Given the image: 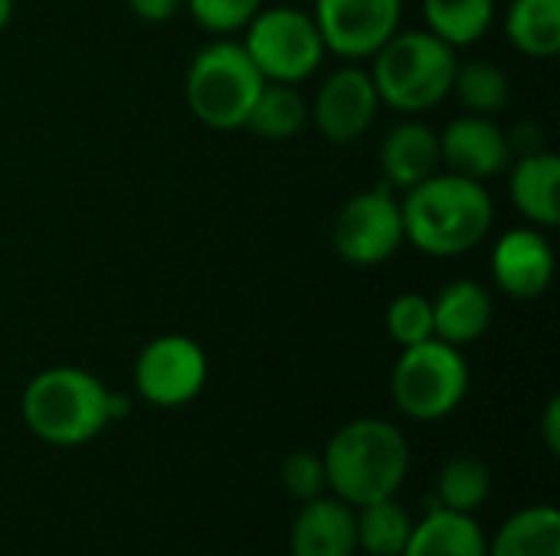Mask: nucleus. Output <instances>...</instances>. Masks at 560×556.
<instances>
[{"label":"nucleus","mask_w":560,"mask_h":556,"mask_svg":"<svg viewBox=\"0 0 560 556\" xmlns=\"http://www.w3.org/2000/svg\"><path fill=\"white\" fill-rule=\"evenodd\" d=\"M489 537L472 514L433 508L413 524L410 541L400 556H486Z\"/></svg>","instance_id":"18"},{"label":"nucleus","mask_w":560,"mask_h":556,"mask_svg":"<svg viewBox=\"0 0 560 556\" xmlns=\"http://www.w3.org/2000/svg\"><path fill=\"white\" fill-rule=\"evenodd\" d=\"M541 429H545V442H548V452L551 456H558L560 452V400H548V410H545V423H541Z\"/></svg>","instance_id":"31"},{"label":"nucleus","mask_w":560,"mask_h":556,"mask_svg":"<svg viewBox=\"0 0 560 556\" xmlns=\"http://www.w3.org/2000/svg\"><path fill=\"white\" fill-rule=\"evenodd\" d=\"M262 85L266 79L253 66L243 43L217 36L190 59L184 75V98L200 125L217 131H236L246 128V118Z\"/></svg>","instance_id":"5"},{"label":"nucleus","mask_w":560,"mask_h":556,"mask_svg":"<svg viewBox=\"0 0 560 556\" xmlns=\"http://www.w3.org/2000/svg\"><path fill=\"white\" fill-rule=\"evenodd\" d=\"M207 374V354L194 338L161 334L148 341L135 360V390L158 410H177L200 397Z\"/></svg>","instance_id":"9"},{"label":"nucleus","mask_w":560,"mask_h":556,"mask_svg":"<svg viewBox=\"0 0 560 556\" xmlns=\"http://www.w3.org/2000/svg\"><path fill=\"white\" fill-rule=\"evenodd\" d=\"M13 0H0V29H7V23L13 20Z\"/></svg>","instance_id":"32"},{"label":"nucleus","mask_w":560,"mask_h":556,"mask_svg":"<svg viewBox=\"0 0 560 556\" xmlns=\"http://www.w3.org/2000/svg\"><path fill=\"white\" fill-rule=\"evenodd\" d=\"M184 7L210 36H233L249 26V20L262 10V0H184Z\"/></svg>","instance_id":"27"},{"label":"nucleus","mask_w":560,"mask_h":556,"mask_svg":"<svg viewBox=\"0 0 560 556\" xmlns=\"http://www.w3.org/2000/svg\"><path fill=\"white\" fill-rule=\"evenodd\" d=\"M282 485L295 501H312L318 495H325V465L322 456L315 452H292L282 462Z\"/></svg>","instance_id":"28"},{"label":"nucleus","mask_w":560,"mask_h":556,"mask_svg":"<svg viewBox=\"0 0 560 556\" xmlns=\"http://www.w3.org/2000/svg\"><path fill=\"white\" fill-rule=\"evenodd\" d=\"M322 465L331 495L351 508H364L397 498L410 472V446L394 423L361 416L331 436Z\"/></svg>","instance_id":"2"},{"label":"nucleus","mask_w":560,"mask_h":556,"mask_svg":"<svg viewBox=\"0 0 560 556\" xmlns=\"http://www.w3.org/2000/svg\"><path fill=\"white\" fill-rule=\"evenodd\" d=\"M377 108H381V98H377L371 72L361 69L358 62H348L322 82L315 102L308 105V118L315 121L325 141L351 144L371 131Z\"/></svg>","instance_id":"11"},{"label":"nucleus","mask_w":560,"mask_h":556,"mask_svg":"<svg viewBox=\"0 0 560 556\" xmlns=\"http://www.w3.org/2000/svg\"><path fill=\"white\" fill-rule=\"evenodd\" d=\"M433 301V338L466 347L479 341L492 324V295L476 279H456L440 288Z\"/></svg>","instance_id":"16"},{"label":"nucleus","mask_w":560,"mask_h":556,"mask_svg":"<svg viewBox=\"0 0 560 556\" xmlns=\"http://www.w3.org/2000/svg\"><path fill=\"white\" fill-rule=\"evenodd\" d=\"M377 161H381L384 184L390 190L404 193L443 167L440 164V134L430 125L407 118L384 134Z\"/></svg>","instance_id":"14"},{"label":"nucleus","mask_w":560,"mask_h":556,"mask_svg":"<svg viewBox=\"0 0 560 556\" xmlns=\"http://www.w3.org/2000/svg\"><path fill=\"white\" fill-rule=\"evenodd\" d=\"M243 49L266 82L285 85L312 79L325 59V43L312 13H302L295 7L259 10L246 26Z\"/></svg>","instance_id":"7"},{"label":"nucleus","mask_w":560,"mask_h":556,"mask_svg":"<svg viewBox=\"0 0 560 556\" xmlns=\"http://www.w3.org/2000/svg\"><path fill=\"white\" fill-rule=\"evenodd\" d=\"M492 279L515 301L541 298L555 282V249L538 226H518L492 246Z\"/></svg>","instance_id":"13"},{"label":"nucleus","mask_w":560,"mask_h":556,"mask_svg":"<svg viewBox=\"0 0 560 556\" xmlns=\"http://www.w3.org/2000/svg\"><path fill=\"white\" fill-rule=\"evenodd\" d=\"M505 33L518 52L555 59L560 52V0H512Z\"/></svg>","instance_id":"20"},{"label":"nucleus","mask_w":560,"mask_h":556,"mask_svg":"<svg viewBox=\"0 0 560 556\" xmlns=\"http://www.w3.org/2000/svg\"><path fill=\"white\" fill-rule=\"evenodd\" d=\"M453 92L469 115H499L509 105V75L489 59H469L456 66Z\"/></svg>","instance_id":"25"},{"label":"nucleus","mask_w":560,"mask_h":556,"mask_svg":"<svg viewBox=\"0 0 560 556\" xmlns=\"http://www.w3.org/2000/svg\"><path fill=\"white\" fill-rule=\"evenodd\" d=\"M404 239L433 259H453L472 252L492 229V193L469 177L436 170L400 200Z\"/></svg>","instance_id":"1"},{"label":"nucleus","mask_w":560,"mask_h":556,"mask_svg":"<svg viewBox=\"0 0 560 556\" xmlns=\"http://www.w3.org/2000/svg\"><path fill=\"white\" fill-rule=\"evenodd\" d=\"M308 121V102L295 85L285 82H266L262 92L253 102V111L246 118V128L262 141H289L295 138Z\"/></svg>","instance_id":"21"},{"label":"nucleus","mask_w":560,"mask_h":556,"mask_svg":"<svg viewBox=\"0 0 560 556\" xmlns=\"http://www.w3.org/2000/svg\"><path fill=\"white\" fill-rule=\"evenodd\" d=\"M371 79L381 105L417 118L453 95L456 49L430 29H397L374 56Z\"/></svg>","instance_id":"4"},{"label":"nucleus","mask_w":560,"mask_h":556,"mask_svg":"<svg viewBox=\"0 0 560 556\" xmlns=\"http://www.w3.org/2000/svg\"><path fill=\"white\" fill-rule=\"evenodd\" d=\"M509 193L515 210L538 229L560 223V161L551 151L522 154L509 174Z\"/></svg>","instance_id":"17"},{"label":"nucleus","mask_w":560,"mask_h":556,"mask_svg":"<svg viewBox=\"0 0 560 556\" xmlns=\"http://www.w3.org/2000/svg\"><path fill=\"white\" fill-rule=\"evenodd\" d=\"M492 492V472L476 456H456L443 465L436 478V508L472 514L489 501Z\"/></svg>","instance_id":"24"},{"label":"nucleus","mask_w":560,"mask_h":556,"mask_svg":"<svg viewBox=\"0 0 560 556\" xmlns=\"http://www.w3.org/2000/svg\"><path fill=\"white\" fill-rule=\"evenodd\" d=\"M466 393H469V364L459 347L430 338L423 344L400 351L390 374V397L407 419L417 423L446 419L463 406Z\"/></svg>","instance_id":"6"},{"label":"nucleus","mask_w":560,"mask_h":556,"mask_svg":"<svg viewBox=\"0 0 560 556\" xmlns=\"http://www.w3.org/2000/svg\"><path fill=\"white\" fill-rule=\"evenodd\" d=\"M108 403L112 390L95 374L82 367H49L26 383L20 416L39 442L75 449L112 423Z\"/></svg>","instance_id":"3"},{"label":"nucleus","mask_w":560,"mask_h":556,"mask_svg":"<svg viewBox=\"0 0 560 556\" xmlns=\"http://www.w3.org/2000/svg\"><path fill=\"white\" fill-rule=\"evenodd\" d=\"M292 556H354L358 554V531H354V508L338 501L335 495L312 498L299 511L292 534Z\"/></svg>","instance_id":"15"},{"label":"nucleus","mask_w":560,"mask_h":556,"mask_svg":"<svg viewBox=\"0 0 560 556\" xmlns=\"http://www.w3.org/2000/svg\"><path fill=\"white\" fill-rule=\"evenodd\" d=\"M387 334L400 347H413L433 338V301L420 292H404L387 305Z\"/></svg>","instance_id":"26"},{"label":"nucleus","mask_w":560,"mask_h":556,"mask_svg":"<svg viewBox=\"0 0 560 556\" xmlns=\"http://www.w3.org/2000/svg\"><path fill=\"white\" fill-rule=\"evenodd\" d=\"M509 144H512V151H518V154L541 151V147H545V131H541V125H535V121H518L515 131L509 134Z\"/></svg>","instance_id":"30"},{"label":"nucleus","mask_w":560,"mask_h":556,"mask_svg":"<svg viewBox=\"0 0 560 556\" xmlns=\"http://www.w3.org/2000/svg\"><path fill=\"white\" fill-rule=\"evenodd\" d=\"M354 531H358V551H364L368 556H400L410 541L413 521L397 498H384L354 508Z\"/></svg>","instance_id":"23"},{"label":"nucleus","mask_w":560,"mask_h":556,"mask_svg":"<svg viewBox=\"0 0 560 556\" xmlns=\"http://www.w3.org/2000/svg\"><path fill=\"white\" fill-rule=\"evenodd\" d=\"M440 164L450 174L486 184L512 164L509 134L489 115L466 111L440 131Z\"/></svg>","instance_id":"12"},{"label":"nucleus","mask_w":560,"mask_h":556,"mask_svg":"<svg viewBox=\"0 0 560 556\" xmlns=\"http://www.w3.org/2000/svg\"><path fill=\"white\" fill-rule=\"evenodd\" d=\"M486 556H560V511L555 505L522 508L499 528Z\"/></svg>","instance_id":"19"},{"label":"nucleus","mask_w":560,"mask_h":556,"mask_svg":"<svg viewBox=\"0 0 560 556\" xmlns=\"http://www.w3.org/2000/svg\"><path fill=\"white\" fill-rule=\"evenodd\" d=\"M404 0H315V26L325 52L361 62L400 29Z\"/></svg>","instance_id":"10"},{"label":"nucleus","mask_w":560,"mask_h":556,"mask_svg":"<svg viewBox=\"0 0 560 556\" xmlns=\"http://www.w3.org/2000/svg\"><path fill=\"white\" fill-rule=\"evenodd\" d=\"M125 3L144 23H164V20L177 16V10L184 7V0H125Z\"/></svg>","instance_id":"29"},{"label":"nucleus","mask_w":560,"mask_h":556,"mask_svg":"<svg viewBox=\"0 0 560 556\" xmlns=\"http://www.w3.org/2000/svg\"><path fill=\"white\" fill-rule=\"evenodd\" d=\"M331 246L338 259L358 269L387 262L404 246L400 197L387 184L354 193L331 223Z\"/></svg>","instance_id":"8"},{"label":"nucleus","mask_w":560,"mask_h":556,"mask_svg":"<svg viewBox=\"0 0 560 556\" xmlns=\"http://www.w3.org/2000/svg\"><path fill=\"white\" fill-rule=\"evenodd\" d=\"M423 20L433 36L453 49L479 43L495 23V0H423Z\"/></svg>","instance_id":"22"}]
</instances>
